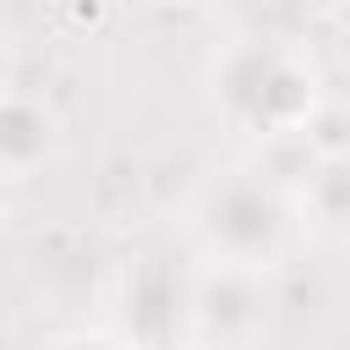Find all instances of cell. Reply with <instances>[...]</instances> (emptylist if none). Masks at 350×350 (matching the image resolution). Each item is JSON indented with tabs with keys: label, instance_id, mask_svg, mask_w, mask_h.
<instances>
[{
	"label": "cell",
	"instance_id": "cell-1",
	"mask_svg": "<svg viewBox=\"0 0 350 350\" xmlns=\"http://www.w3.org/2000/svg\"><path fill=\"white\" fill-rule=\"evenodd\" d=\"M208 98L224 126L257 142H284L301 137L306 115L323 98L317 66L301 49L262 44V38H235L224 55L208 66Z\"/></svg>",
	"mask_w": 350,
	"mask_h": 350
},
{
	"label": "cell",
	"instance_id": "cell-2",
	"mask_svg": "<svg viewBox=\"0 0 350 350\" xmlns=\"http://www.w3.org/2000/svg\"><path fill=\"white\" fill-rule=\"evenodd\" d=\"M186 230L202 246L208 262H235V268H279L290 241H295V213L290 191L262 180L257 170H224L208 175L191 191Z\"/></svg>",
	"mask_w": 350,
	"mask_h": 350
},
{
	"label": "cell",
	"instance_id": "cell-3",
	"mask_svg": "<svg viewBox=\"0 0 350 350\" xmlns=\"http://www.w3.org/2000/svg\"><path fill=\"white\" fill-rule=\"evenodd\" d=\"M273 323V295L262 268L197 262L186 279V345L197 350H257Z\"/></svg>",
	"mask_w": 350,
	"mask_h": 350
},
{
	"label": "cell",
	"instance_id": "cell-4",
	"mask_svg": "<svg viewBox=\"0 0 350 350\" xmlns=\"http://www.w3.org/2000/svg\"><path fill=\"white\" fill-rule=\"evenodd\" d=\"M49 148H55V115L38 98L5 88L0 93V180H27L49 159Z\"/></svg>",
	"mask_w": 350,
	"mask_h": 350
},
{
	"label": "cell",
	"instance_id": "cell-5",
	"mask_svg": "<svg viewBox=\"0 0 350 350\" xmlns=\"http://www.w3.org/2000/svg\"><path fill=\"white\" fill-rule=\"evenodd\" d=\"M317 170L306 175V186L290 191V213L295 230H306L312 241H339L345 224V159H312Z\"/></svg>",
	"mask_w": 350,
	"mask_h": 350
},
{
	"label": "cell",
	"instance_id": "cell-6",
	"mask_svg": "<svg viewBox=\"0 0 350 350\" xmlns=\"http://www.w3.org/2000/svg\"><path fill=\"white\" fill-rule=\"evenodd\" d=\"M55 350H131L120 339H104V334H77V339H60Z\"/></svg>",
	"mask_w": 350,
	"mask_h": 350
},
{
	"label": "cell",
	"instance_id": "cell-7",
	"mask_svg": "<svg viewBox=\"0 0 350 350\" xmlns=\"http://www.w3.org/2000/svg\"><path fill=\"white\" fill-rule=\"evenodd\" d=\"M5 88H11V82H5V49H0V93H5Z\"/></svg>",
	"mask_w": 350,
	"mask_h": 350
}]
</instances>
